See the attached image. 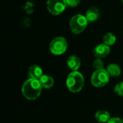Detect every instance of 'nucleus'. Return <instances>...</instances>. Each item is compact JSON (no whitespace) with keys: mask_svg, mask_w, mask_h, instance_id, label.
<instances>
[{"mask_svg":"<svg viewBox=\"0 0 123 123\" xmlns=\"http://www.w3.org/2000/svg\"><path fill=\"white\" fill-rule=\"evenodd\" d=\"M110 81V75L106 69L96 70L92 75L91 83L92 84L98 88L106 86Z\"/></svg>","mask_w":123,"mask_h":123,"instance_id":"nucleus-5","label":"nucleus"},{"mask_svg":"<svg viewBox=\"0 0 123 123\" xmlns=\"http://www.w3.org/2000/svg\"><path fill=\"white\" fill-rule=\"evenodd\" d=\"M110 53V46L102 43L97 45L93 51L94 55L97 58H103L107 56Z\"/></svg>","mask_w":123,"mask_h":123,"instance_id":"nucleus-7","label":"nucleus"},{"mask_svg":"<svg viewBox=\"0 0 123 123\" xmlns=\"http://www.w3.org/2000/svg\"><path fill=\"white\" fill-rule=\"evenodd\" d=\"M88 20L82 14H76L71 17L69 22V27L74 34H80L85 30L88 25Z\"/></svg>","mask_w":123,"mask_h":123,"instance_id":"nucleus-3","label":"nucleus"},{"mask_svg":"<svg viewBox=\"0 0 123 123\" xmlns=\"http://www.w3.org/2000/svg\"><path fill=\"white\" fill-rule=\"evenodd\" d=\"M28 75L30 79H37L39 80L41 76L43 75V70L40 66L38 65H32L28 70Z\"/></svg>","mask_w":123,"mask_h":123,"instance_id":"nucleus-10","label":"nucleus"},{"mask_svg":"<svg viewBox=\"0 0 123 123\" xmlns=\"http://www.w3.org/2000/svg\"><path fill=\"white\" fill-rule=\"evenodd\" d=\"M121 1H122V2H123V0H121Z\"/></svg>","mask_w":123,"mask_h":123,"instance_id":"nucleus-19","label":"nucleus"},{"mask_svg":"<svg viewBox=\"0 0 123 123\" xmlns=\"http://www.w3.org/2000/svg\"><path fill=\"white\" fill-rule=\"evenodd\" d=\"M66 6V0H48L46 3L48 11L53 15L61 14L65 11Z\"/></svg>","mask_w":123,"mask_h":123,"instance_id":"nucleus-6","label":"nucleus"},{"mask_svg":"<svg viewBox=\"0 0 123 123\" xmlns=\"http://www.w3.org/2000/svg\"><path fill=\"white\" fill-rule=\"evenodd\" d=\"M108 74L111 77H117L121 74V68L116 63H111L106 68Z\"/></svg>","mask_w":123,"mask_h":123,"instance_id":"nucleus-13","label":"nucleus"},{"mask_svg":"<svg viewBox=\"0 0 123 123\" xmlns=\"http://www.w3.org/2000/svg\"><path fill=\"white\" fill-rule=\"evenodd\" d=\"M107 123H123V120L119 117H112L108 121Z\"/></svg>","mask_w":123,"mask_h":123,"instance_id":"nucleus-18","label":"nucleus"},{"mask_svg":"<svg viewBox=\"0 0 123 123\" xmlns=\"http://www.w3.org/2000/svg\"><path fill=\"white\" fill-rule=\"evenodd\" d=\"M68 48V42L63 37L58 36L53 38L50 43L49 48L51 53L55 55H60L64 53Z\"/></svg>","mask_w":123,"mask_h":123,"instance_id":"nucleus-4","label":"nucleus"},{"mask_svg":"<svg viewBox=\"0 0 123 123\" xmlns=\"http://www.w3.org/2000/svg\"><path fill=\"white\" fill-rule=\"evenodd\" d=\"M39 81L42 87L47 89H50L54 84V79L52 76L48 75H43Z\"/></svg>","mask_w":123,"mask_h":123,"instance_id":"nucleus-12","label":"nucleus"},{"mask_svg":"<svg viewBox=\"0 0 123 123\" xmlns=\"http://www.w3.org/2000/svg\"><path fill=\"white\" fill-rule=\"evenodd\" d=\"M93 67L96 69V70H100V69H103L104 67V62L102 60V58H97L94 63H93Z\"/></svg>","mask_w":123,"mask_h":123,"instance_id":"nucleus-15","label":"nucleus"},{"mask_svg":"<svg viewBox=\"0 0 123 123\" xmlns=\"http://www.w3.org/2000/svg\"><path fill=\"white\" fill-rule=\"evenodd\" d=\"M42 88L39 80L30 78L23 84L22 86V93L27 99L35 100L40 95Z\"/></svg>","mask_w":123,"mask_h":123,"instance_id":"nucleus-1","label":"nucleus"},{"mask_svg":"<svg viewBox=\"0 0 123 123\" xmlns=\"http://www.w3.org/2000/svg\"><path fill=\"white\" fill-rule=\"evenodd\" d=\"M95 119L99 123H107L111 119V117L107 111L99 110L95 113Z\"/></svg>","mask_w":123,"mask_h":123,"instance_id":"nucleus-11","label":"nucleus"},{"mask_svg":"<svg viewBox=\"0 0 123 123\" xmlns=\"http://www.w3.org/2000/svg\"><path fill=\"white\" fill-rule=\"evenodd\" d=\"M116 42V36L112 32H108L105 34L103 37V43L108 45L112 46Z\"/></svg>","mask_w":123,"mask_h":123,"instance_id":"nucleus-14","label":"nucleus"},{"mask_svg":"<svg viewBox=\"0 0 123 123\" xmlns=\"http://www.w3.org/2000/svg\"><path fill=\"white\" fill-rule=\"evenodd\" d=\"M85 17L89 22H95L100 17V11L97 7L92 6L86 11Z\"/></svg>","mask_w":123,"mask_h":123,"instance_id":"nucleus-9","label":"nucleus"},{"mask_svg":"<svg viewBox=\"0 0 123 123\" xmlns=\"http://www.w3.org/2000/svg\"><path fill=\"white\" fill-rule=\"evenodd\" d=\"M66 86L68 89L73 93L80 92L84 86V78L79 71H72L66 79Z\"/></svg>","mask_w":123,"mask_h":123,"instance_id":"nucleus-2","label":"nucleus"},{"mask_svg":"<svg viewBox=\"0 0 123 123\" xmlns=\"http://www.w3.org/2000/svg\"><path fill=\"white\" fill-rule=\"evenodd\" d=\"M67 66L72 71H78L81 66V60L80 58L75 55H71L67 59Z\"/></svg>","mask_w":123,"mask_h":123,"instance_id":"nucleus-8","label":"nucleus"},{"mask_svg":"<svg viewBox=\"0 0 123 123\" xmlns=\"http://www.w3.org/2000/svg\"><path fill=\"white\" fill-rule=\"evenodd\" d=\"M115 92L117 93L119 96L123 97V81L118 83L115 87Z\"/></svg>","mask_w":123,"mask_h":123,"instance_id":"nucleus-16","label":"nucleus"},{"mask_svg":"<svg viewBox=\"0 0 123 123\" xmlns=\"http://www.w3.org/2000/svg\"><path fill=\"white\" fill-rule=\"evenodd\" d=\"M66 1L67 6H69L71 7H75L79 4L81 0H66Z\"/></svg>","mask_w":123,"mask_h":123,"instance_id":"nucleus-17","label":"nucleus"}]
</instances>
